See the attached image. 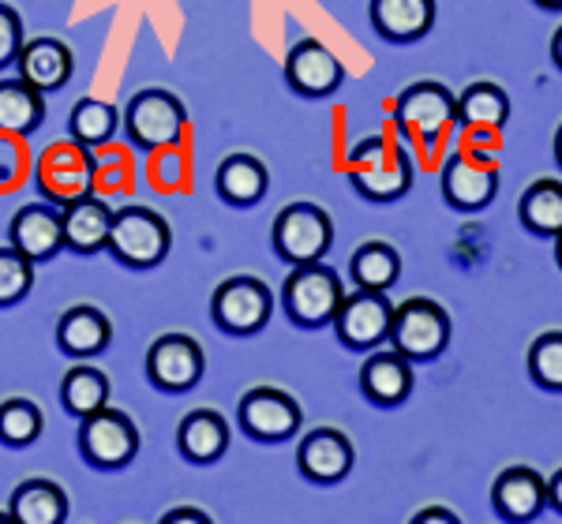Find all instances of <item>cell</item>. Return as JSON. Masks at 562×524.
Wrapping results in <instances>:
<instances>
[{"instance_id": "cell-1", "label": "cell", "mask_w": 562, "mask_h": 524, "mask_svg": "<svg viewBox=\"0 0 562 524\" xmlns=\"http://www.w3.org/2000/svg\"><path fill=\"white\" fill-rule=\"evenodd\" d=\"M173 248V229L150 206H121L109 229V255L132 270H150Z\"/></svg>"}, {"instance_id": "cell-2", "label": "cell", "mask_w": 562, "mask_h": 524, "mask_svg": "<svg viewBox=\"0 0 562 524\" xmlns=\"http://www.w3.org/2000/svg\"><path fill=\"white\" fill-rule=\"evenodd\" d=\"M450 315L442 304L428 300V296H409L394 307V322H390V349L402 352L409 364H428V360L442 356L450 345Z\"/></svg>"}, {"instance_id": "cell-3", "label": "cell", "mask_w": 562, "mask_h": 524, "mask_svg": "<svg viewBox=\"0 0 562 524\" xmlns=\"http://www.w3.org/2000/svg\"><path fill=\"white\" fill-rule=\"evenodd\" d=\"M341 300H346L341 277L334 274L330 266H323V262L293 266V274L285 277V285H281V307H285L289 319L304 330L330 327Z\"/></svg>"}, {"instance_id": "cell-4", "label": "cell", "mask_w": 562, "mask_h": 524, "mask_svg": "<svg viewBox=\"0 0 562 524\" xmlns=\"http://www.w3.org/2000/svg\"><path fill=\"white\" fill-rule=\"evenodd\" d=\"M184 128H188V110L173 90H161V87L139 90L124 105V135H128L132 147L147 153L180 143L184 139Z\"/></svg>"}, {"instance_id": "cell-5", "label": "cell", "mask_w": 562, "mask_h": 524, "mask_svg": "<svg viewBox=\"0 0 562 524\" xmlns=\"http://www.w3.org/2000/svg\"><path fill=\"white\" fill-rule=\"evenodd\" d=\"M94 150H87L76 139H60L45 147L34 161V184L38 195L53 206H68L71 198H83L94 192Z\"/></svg>"}, {"instance_id": "cell-6", "label": "cell", "mask_w": 562, "mask_h": 524, "mask_svg": "<svg viewBox=\"0 0 562 524\" xmlns=\"http://www.w3.org/2000/svg\"><path fill=\"white\" fill-rule=\"evenodd\" d=\"M270 243H274V255L281 262H289V266L323 262L334 243V221L315 203H289L274 218Z\"/></svg>"}, {"instance_id": "cell-7", "label": "cell", "mask_w": 562, "mask_h": 524, "mask_svg": "<svg viewBox=\"0 0 562 524\" xmlns=\"http://www.w3.org/2000/svg\"><path fill=\"white\" fill-rule=\"evenodd\" d=\"M270 315H274V293L251 274L225 277L211 296V319L217 322V330L233 333V338L259 333L270 322Z\"/></svg>"}, {"instance_id": "cell-8", "label": "cell", "mask_w": 562, "mask_h": 524, "mask_svg": "<svg viewBox=\"0 0 562 524\" xmlns=\"http://www.w3.org/2000/svg\"><path fill=\"white\" fill-rule=\"evenodd\" d=\"M79 454L87 465L116 472L128 468L135 454H139V428L132 423L128 412L121 409H98L79 420Z\"/></svg>"}, {"instance_id": "cell-9", "label": "cell", "mask_w": 562, "mask_h": 524, "mask_svg": "<svg viewBox=\"0 0 562 524\" xmlns=\"http://www.w3.org/2000/svg\"><path fill=\"white\" fill-rule=\"evenodd\" d=\"M394 116L409 139L431 147V143H439L447 135V128L458 124V94H450L435 79H424V83H413L397 94Z\"/></svg>"}, {"instance_id": "cell-10", "label": "cell", "mask_w": 562, "mask_h": 524, "mask_svg": "<svg viewBox=\"0 0 562 524\" xmlns=\"http://www.w3.org/2000/svg\"><path fill=\"white\" fill-rule=\"evenodd\" d=\"M390 322H394V304L386 300V293H371V288H357L346 296L334 315V333L338 341L352 352H375L390 341Z\"/></svg>"}, {"instance_id": "cell-11", "label": "cell", "mask_w": 562, "mask_h": 524, "mask_svg": "<svg viewBox=\"0 0 562 524\" xmlns=\"http://www.w3.org/2000/svg\"><path fill=\"white\" fill-rule=\"evenodd\" d=\"M240 431L256 442H285L301 431L304 409L293 394L278 390V386H256L240 397L237 409Z\"/></svg>"}, {"instance_id": "cell-12", "label": "cell", "mask_w": 562, "mask_h": 524, "mask_svg": "<svg viewBox=\"0 0 562 524\" xmlns=\"http://www.w3.org/2000/svg\"><path fill=\"white\" fill-rule=\"evenodd\" d=\"M206 372V352L192 333H161L147 349V378L161 394H188Z\"/></svg>"}, {"instance_id": "cell-13", "label": "cell", "mask_w": 562, "mask_h": 524, "mask_svg": "<svg viewBox=\"0 0 562 524\" xmlns=\"http://www.w3.org/2000/svg\"><path fill=\"white\" fill-rule=\"evenodd\" d=\"M8 243L23 251L38 266L60 255L65 248V229H60V206L53 203H26L8 221Z\"/></svg>"}, {"instance_id": "cell-14", "label": "cell", "mask_w": 562, "mask_h": 524, "mask_svg": "<svg viewBox=\"0 0 562 524\" xmlns=\"http://www.w3.org/2000/svg\"><path fill=\"white\" fill-rule=\"evenodd\" d=\"M352 460H357L352 442L346 431H338V428L307 431L301 438V449H296V468H301V476L312 483H323V487L346 480L352 472Z\"/></svg>"}, {"instance_id": "cell-15", "label": "cell", "mask_w": 562, "mask_h": 524, "mask_svg": "<svg viewBox=\"0 0 562 524\" xmlns=\"http://www.w3.org/2000/svg\"><path fill=\"white\" fill-rule=\"evenodd\" d=\"M492 505L506 524H529L548 510V480L529 465H514L495 476Z\"/></svg>"}, {"instance_id": "cell-16", "label": "cell", "mask_w": 562, "mask_h": 524, "mask_svg": "<svg viewBox=\"0 0 562 524\" xmlns=\"http://www.w3.org/2000/svg\"><path fill=\"white\" fill-rule=\"evenodd\" d=\"M498 192V173L492 161L473 158V153H454V158L442 166V198H447L454 210H484L492 206Z\"/></svg>"}, {"instance_id": "cell-17", "label": "cell", "mask_w": 562, "mask_h": 524, "mask_svg": "<svg viewBox=\"0 0 562 524\" xmlns=\"http://www.w3.org/2000/svg\"><path fill=\"white\" fill-rule=\"evenodd\" d=\"M285 79L289 87L296 90V94L304 98H326L334 94V90L341 87V79H346V68H341V60L334 57L330 49H326L323 42L315 38H301L289 49L285 57Z\"/></svg>"}, {"instance_id": "cell-18", "label": "cell", "mask_w": 562, "mask_h": 524, "mask_svg": "<svg viewBox=\"0 0 562 524\" xmlns=\"http://www.w3.org/2000/svg\"><path fill=\"white\" fill-rule=\"evenodd\" d=\"M349 180L368 203H397L413 187V158L405 153V147L386 143L368 166L349 169Z\"/></svg>"}, {"instance_id": "cell-19", "label": "cell", "mask_w": 562, "mask_h": 524, "mask_svg": "<svg viewBox=\"0 0 562 524\" xmlns=\"http://www.w3.org/2000/svg\"><path fill=\"white\" fill-rule=\"evenodd\" d=\"M113 206L98 192L71 198L60 206V229H65V248L76 255H98L109 248V229H113Z\"/></svg>"}, {"instance_id": "cell-20", "label": "cell", "mask_w": 562, "mask_h": 524, "mask_svg": "<svg viewBox=\"0 0 562 524\" xmlns=\"http://www.w3.org/2000/svg\"><path fill=\"white\" fill-rule=\"evenodd\" d=\"M360 394L368 397L375 409H397L409 401L413 394V364L394 349L371 352L360 367Z\"/></svg>"}, {"instance_id": "cell-21", "label": "cell", "mask_w": 562, "mask_h": 524, "mask_svg": "<svg viewBox=\"0 0 562 524\" xmlns=\"http://www.w3.org/2000/svg\"><path fill=\"white\" fill-rule=\"evenodd\" d=\"M15 65H20L23 83H31L34 90H42V94H53V90L68 87L71 71H76V57H71L68 42L42 34V38L23 42Z\"/></svg>"}, {"instance_id": "cell-22", "label": "cell", "mask_w": 562, "mask_h": 524, "mask_svg": "<svg viewBox=\"0 0 562 524\" xmlns=\"http://www.w3.org/2000/svg\"><path fill=\"white\" fill-rule=\"evenodd\" d=\"M113 341V322L102 307H90V304H76L60 315L57 322V345L60 352L76 360H90V356H102Z\"/></svg>"}, {"instance_id": "cell-23", "label": "cell", "mask_w": 562, "mask_h": 524, "mask_svg": "<svg viewBox=\"0 0 562 524\" xmlns=\"http://www.w3.org/2000/svg\"><path fill=\"white\" fill-rule=\"evenodd\" d=\"M177 449L192 465H214L229 449V423L214 409H192L177 428Z\"/></svg>"}, {"instance_id": "cell-24", "label": "cell", "mask_w": 562, "mask_h": 524, "mask_svg": "<svg viewBox=\"0 0 562 524\" xmlns=\"http://www.w3.org/2000/svg\"><path fill=\"white\" fill-rule=\"evenodd\" d=\"M371 26L386 42H420L435 26V0H371Z\"/></svg>"}, {"instance_id": "cell-25", "label": "cell", "mask_w": 562, "mask_h": 524, "mask_svg": "<svg viewBox=\"0 0 562 524\" xmlns=\"http://www.w3.org/2000/svg\"><path fill=\"white\" fill-rule=\"evenodd\" d=\"M8 513L15 524H65L68 521V494L53 480H23L8 499Z\"/></svg>"}, {"instance_id": "cell-26", "label": "cell", "mask_w": 562, "mask_h": 524, "mask_svg": "<svg viewBox=\"0 0 562 524\" xmlns=\"http://www.w3.org/2000/svg\"><path fill=\"white\" fill-rule=\"evenodd\" d=\"M217 195L229 206H256L270 187V169L256 153H229L214 173Z\"/></svg>"}, {"instance_id": "cell-27", "label": "cell", "mask_w": 562, "mask_h": 524, "mask_svg": "<svg viewBox=\"0 0 562 524\" xmlns=\"http://www.w3.org/2000/svg\"><path fill=\"white\" fill-rule=\"evenodd\" d=\"M45 121V94L23 79H0V132L26 139Z\"/></svg>"}, {"instance_id": "cell-28", "label": "cell", "mask_w": 562, "mask_h": 524, "mask_svg": "<svg viewBox=\"0 0 562 524\" xmlns=\"http://www.w3.org/2000/svg\"><path fill=\"white\" fill-rule=\"evenodd\" d=\"M506 121H510V94L492 79H480L458 94V124H465L469 132H498Z\"/></svg>"}, {"instance_id": "cell-29", "label": "cell", "mask_w": 562, "mask_h": 524, "mask_svg": "<svg viewBox=\"0 0 562 524\" xmlns=\"http://www.w3.org/2000/svg\"><path fill=\"white\" fill-rule=\"evenodd\" d=\"M349 274H352V282H357V288L386 293V288L402 277V255H397L394 243L368 240V243H360V248L352 251Z\"/></svg>"}, {"instance_id": "cell-30", "label": "cell", "mask_w": 562, "mask_h": 524, "mask_svg": "<svg viewBox=\"0 0 562 524\" xmlns=\"http://www.w3.org/2000/svg\"><path fill=\"white\" fill-rule=\"evenodd\" d=\"M518 218L532 237H559L562 232V180H537L525 187Z\"/></svg>"}, {"instance_id": "cell-31", "label": "cell", "mask_w": 562, "mask_h": 524, "mask_svg": "<svg viewBox=\"0 0 562 524\" xmlns=\"http://www.w3.org/2000/svg\"><path fill=\"white\" fill-rule=\"evenodd\" d=\"M116 124H121L116 105L98 102V98H79L76 110H71V116H68V135L76 143H83L87 150H102L113 143Z\"/></svg>"}, {"instance_id": "cell-32", "label": "cell", "mask_w": 562, "mask_h": 524, "mask_svg": "<svg viewBox=\"0 0 562 524\" xmlns=\"http://www.w3.org/2000/svg\"><path fill=\"white\" fill-rule=\"evenodd\" d=\"M60 405H65L71 415H79V420L98 409H105L109 405L105 372H98V367H90V364H76L65 378H60Z\"/></svg>"}, {"instance_id": "cell-33", "label": "cell", "mask_w": 562, "mask_h": 524, "mask_svg": "<svg viewBox=\"0 0 562 524\" xmlns=\"http://www.w3.org/2000/svg\"><path fill=\"white\" fill-rule=\"evenodd\" d=\"M45 431V415L38 409V401L31 397H8L0 401V442L4 446H34Z\"/></svg>"}, {"instance_id": "cell-34", "label": "cell", "mask_w": 562, "mask_h": 524, "mask_svg": "<svg viewBox=\"0 0 562 524\" xmlns=\"http://www.w3.org/2000/svg\"><path fill=\"white\" fill-rule=\"evenodd\" d=\"M529 378L540 390L562 394V330L540 333L529 345Z\"/></svg>"}, {"instance_id": "cell-35", "label": "cell", "mask_w": 562, "mask_h": 524, "mask_svg": "<svg viewBox=\"0 0 562 524\" xmlns=\"http://www.w3.org/2000/svg\"><path fill=\"white\" fill-rule=\"evenodd\" d=\"M34 288V262L15 251L12 243L0 248V307L20 304L26 293Z\"/></svg>"}, {"instance_id": "cell-36", "label": "cell", "mask_w": 562, "mask_h": 524, "mask_svg": "<svg viewBox=\"0 0 562 524\" xmlns=\"http://www.w3.org/2000/svg\"><path fill=\"white\" fill-rule=\"evenodd\" d=\"M147 180L158 187V192H180V184L188 180V158H184V150H180V143L150 150Z\"/></svg>"}, {"instance_id": "cell-37", "label": "cell", "mask_w": 562, "mask_h": 524, "mask_svg": "<svg viewBox=\"0 0 562 524\" xmlns=\"http://www.w3.org/2000/svg\"><path fill=\"white\" fill-rule=\"evenodd\" d=\"M23 20L15 8H8L4 0H0V68L15 65V57H20L23 49Z\"/></svg>"}, {"instance_id": "cell-38", "label": "cell", "mask_w": 562, "mask_h": 524, "mask_svg": "<svg viewBox=\"0 0 562 524\" xmlns=\"http://www.w3.org/2000/svg\"><path fill=\"white\" fill-rule=\"evenodd\" d=\"M23 176H26V169H23V147H20V139H15V135L0 132V192L15 187Z\"/></svg>"}, {"instance_id": "cell-39", "label": "cell", "mask_w": 562, "mask_h": 524, "mask_svg": "<svg viewBox=\"0 0 562 524\" xmlns=\"http://www.w3.org/2000/svg\"><path fill=\"white\" fill-rule=\"evenodd\" d=\"M409 524H461V517L447 505H424L420 513H413Z\"/></svg>"}, {"instance_id": "cell-40", "label": "cell", "mask_w": 562, "mask_h": 524, "mask_svg": "<svg viewBox=\"0 0 562 524\" xmlns=\"http://www.w3.org/2000/svg\"><path fill=\"white\" fill-rule=\"evenodd\" d=\"M158 524H214V521H211V513L195 510V505H177V510H169Z\"/></svg>"}, {"instance_id": "cell-41", "label": "cell", "mask_w": 562, "mask_h": 524, "mask_svg": "<svg viewBox=\"0 0 562 524\" xmlns=\"http://www.w3.org/2000/svg\"><path fill=\"white\" fill-rule=\"evenodd\" d=\"M548 505H551L555 513H562V468L548 480Z\"/></svg>"}, {"instance_id": "cell-42", "label": "cell", "mask_w": 562, "mask_h": 524, "mask_svg": "<svg viewBox=\"0 0 562 524\" xmlns=\"http://www.w3.org/2000/svg\"><path fill=\"white\" fill-rule=\"evenodd\" d=\"M551 60H555V68L562 71V26L551 34Z\"/></svg>"}, {"instance_id": "cell-43", "label": "cell", "mask_w": 562, "mask_h": 524, "mask_svg": "<svg viewBox=\"0 0 562 524\" xmlns=\"http://www.w3.org/2000/svg\"><path fill=\"white\" fill-rule=\"evenodd\" d=\"M540 8H548V12H562V0H537Z\"/></svg>"}, {"instance_id": "cell-44", "label": "cell", "mask_w": 562, "mask_h": 524, "mask_svg": "<svg viewBox=\"0 0 562 524\" xmlns=\"http://www.w3.org/2000/svg\"><path fill=\"white\" fill-rule=\"evenodd\" d=\"M555 161L562 166V124H559V132H555Z\"/></svg>"}, {"instance_id": "cell-45", "label": "cell", "mask_w": 562, "mask_h": 524, "mask_svg": "<svg viewBox=\"0 0 562 524\" xmlns=\"http://www.w3.org/2000/svg\"><path fill=\"white\" fill-rule=\"evenodd\" d=\"M555 262H559V270H562V232L555 237Z\"/></svg>"}, {"instance_id": "cell-46", "label": "cell", "mask_w": 562, "mask_h": 524, "mask_svg": "<svg viewBox=\"0 0 562 524\" xmlns=\"http://www.w3.org/2000/svg\"><path fill=\"white\" fill-rule=\"evenodd\" d=\"M0 524H15V521H12V513H8V510H0Z\"/></svg>"}]
</instances>
